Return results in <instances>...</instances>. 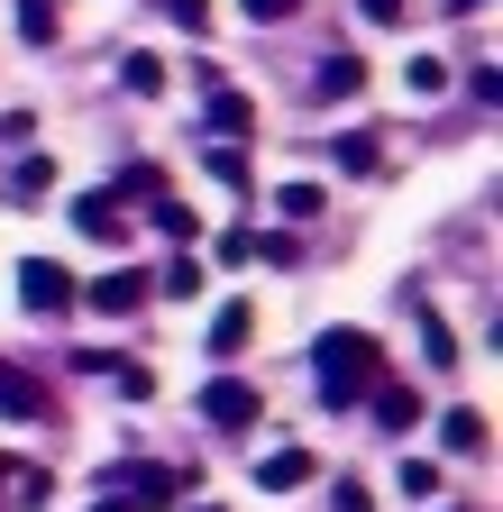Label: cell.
<instances>
[{
	"mask_svg": "<svg viewBox=\"0 0 503 512\" xmlns=\"http://www.w3.org/2000/svg\"><path fill=\"white\" fill-rule=\"evenodd\" d=\"M202 128H211V138H257V101H247V92H211Z\"/></svg>",
	"mask_w": 503,
	"mask_h": 512,
	"instance_id": "5b68a950",
	"label": "cell"
},
{
	"mask_svg": "<svg viewBox=\"0 0 503 512\" xmlns=\"http://www.w3.org/2000/svg\"><path fill=\"white\" fill-rule=\"evenodd\" d=\"M92 512H129V503H119V494H101V503H92Z\"/></svg>",
	"mask_w": 503,
	"mask_h": 512,
	"instance_id": "f1b7e54d",
	"label": "cell"
},
{
	"mask_svg": "<svg viewBox=\"0 0 503 512\" xmlns=\"http://www.w3.org/2000/svg\"><path fill=\"white\" fill-rule=\"evenodd\" d=\"M247 339H257V311H247V302H220V311H211V339H202V348H211V357H238Z\"/></svg>",
	"mask_w": 503,
	"mask_h": 512,
	"instance_id": "8992f818",
	"label": "cell"
},
{
	"mask_svg": "<svg viewBox=\"0 0 503 512\" xmlns=\"http://www.w3.org/2000/svg\"><path fill=\"white\" fill-rule=\"evenodd\" d=\"M74 229H92V238H119V211H110V192H83V202H74Z\"/></svg>",
	"mask_w": 503,
	"mask_h": 512,
	"instance_id": "9a60e30c",
	"label": "cell"
},
{
	"mask_svg": "<svg viewBox=\"0 0 503 512\" xmlns=\"http://www.w3.org/2000/svg\"><path fill=\"white\" fill-rule=\"evenodd\" d=\"M110 485H119V503H129V512H165V503L193 494V467H119Z\"/></svg>",
	"mask_w": 503,
	"mask_h": 512,
	"instance_id": "7a4b0ae2",
	"label": "cell"
},
{
	"mask_svg": "<svg viewBox=\"0 0 503 512\" xmlns=\"http://www.w3.org/2000/svg\"><path fill=\"white\" fill-rule=\"evenodd\" d=\"M0 485H10V467H0Z\"/></svg>",
	"mask_w": 503,
	"mask_h": 512,
	"instance_id": "4dcf8cb0",
	"label": "cell"
},
{
	"mask_svg": "<svg viewBox=\"0 0 503 512\" xmlns=\"http://www.w3.org/2000/svg\"><path fill=\"white\" fill-rule=\"evenodd\" d=\"M19 302H28L37 320L74 311V275H65V266H46V256H28V266H19Z\"/></svg>",
	"mask_w": 503,
	"mask_h": 512,
	"instance_id": "3957f363",
	"label": "cell"
},
{
	"mask_svg": "<svg viewBox=\"0 0 503 512\" xmlns=\"http://www.w3.org/2000/svg\"><path fill=\"white\" fill-rule=\"evenodd\" d=\"M165 10H174L183 28H202V10H211V0H165Z\"/></svg>",
	"mask_w": 503,
	"mask_h": 512,
	"instance_id": "83f0119b",
	"label": "cell"
},
{
	"mask_svg": "<svg viewBox=\"0 0 503 512\" xmlns=\"http://www.w3.org/2000/svg\"><path fill=\"white\" fill-rule=\"evenodd\" d=\"M421 348H430V366H458V339H449V320H439V311H421Z\"/></svg>",
	"mask_w": 503,
	"mask_h": 512,
	"instance_id": "2e32d148",
	"label": "cell"
},
{
	"mask_svg": "<svg viewBox=\"0 0 503 512\" xmlns=\"http://www.w3.org/2000/svg\"><path fill=\"white\" fill-rule=\"evenodd\" d=\"M375 366H385V357H375V339H366V330H330V339H321V357H311V375H321V403H330V412L366 403V394H375Z\"/></svg>",
	"mask_w": 503,
	"mask_h": 512,
	"instance_id": "6da1fadb",
	"label": "cell"
},
{
	"mask_svg": "<svg viewBox=\"0 0 503 512\" xmlns=\"http://www.w3.org/2000/svg\"><path fill=\"white\" fill-rule=\"evenodd\" d=\"M412 92H439V83H449V64H439V55H412V74H403Z\"/></svg>",
	"mask_w": 503,
	"mask_h": 512,
	"instance_id": "7402d4cb",
	"label": "cell"
},
{
	"mask_svg": "<svg viewBox=\"0 0 503 512\" xmlns=\"http://www.w3.org/2000/svg\"><path fill=\"white\" fill-rule=\"evenodd\" d=\"M28 128H37L28 110H0V147H19V138H28Z\"/></svg>",
	"mask_w": 503,
	"mask_h": 512,
	"instance_id": "484cf974",
	"label": "cell"
},
{
	"mask_svg": "<svg viewBox=\"0 0 503 512\" xmlns=\"http://www.w3.org/2000/svg\"><path fill=\"white\" fill-rule=\"evenodd\" d=\"M238 10H247V19H293L302 0H238Z\"/></svg>",
	"mask_w": 503,
	"mask_h": 512,
	"instance_id": "d4e9b609",
	"label": "cell"
},
{
	"mask_svg": "<svg viewBox=\"0 0 503 512\" xmlns=\"http://www.w3.org/2000/svg\"><path fill=\"white\" fill-rule=\"evenodd\" d=\"M339 165H348V174H366V165H375V138H366V128H357V138H339Z\"/></svg>",
	"mask_w": 503,
	"mask_h": 512,
	"instance_id": "603a6c76",
	"label": "cell"
},
{
	"mask_svg": "<svg viewBox=\"0 0 503 512\" xmlns=\"http://www.w3.org/2000/svg\"><path fill=\"white\" fill-rule=\"evenodd\" d=\"M28 412H37V384L19 366H0V421H28Z\"/></svg>",
	"mask_w": 503,
	"mask_h": 512,
	"instance_id": "8fae6325",
	"label": "cell"
},
{
	"mask_svg": "<svg viewBox=\"0 0 503 512\" xmlns=\"http://www.w3.org/2000/svg\"><path fill=\"white\" fill-rule=\"evenodd\" d=\"M330 503H339V512H375V494H366L357 476H339V494H330Z\"/></svg>",
	"mask_w": 503,
	"mask_h": 512,
	"instance_id": "cb8c5ba5",
	"label": "cell"
},
{
	"mask_svg": "<svg viewBox=\"0 0 503 512\" xmlns=\"http://www.w3.org/2000/svg\"><path fill=\"white\" fill-rule=\"evenodd\" d=\"M357 10H366L375 28H385V19H403V0H357Z\"/></svg>",
	"mask_w": 503,
	"mask_h": 512,
	"instance_id": "4316f807",
	"label": "cell"
},
{
	"mask_svg": "<svg viewBox=\"0 0 503 512\" xmlns=\"http://www.w3.org/2000/svg\"><path fill=\"white\" fill-rule=\"evenodd\" d=\"M257 485H266V494H302V485H311V448H275V458L257 467Z\"/></svg>",
	"mask_w": 503,
	"mask_h": 512,
	"instance_id": "52a82bcc",
	"label": "cell"
},
{
	"mask_svg": "<svg viewBox=\"0 0 503 512\" xmlns=\"http://www.w3.org/2000/svg\"><path fill=\"white\" fill-rule=\"evenodd\" d=\"M458 10H485V0H458Z\"/></svg>",
	"mask_w": 503,
	"mask_h": 512,
	"instance_id": "f546056e",
	"label": "cell"
},
{
	"mask_svg": "<svg viewBox=\"0 0 503 512\" xmlns=\"http://www.w3.org/2000/svg\"><path fill=\"white\" fill-rule=\"evenodd\" d=\"M156 293H174V302H193V293H202V266H193V256H174V266L156 275Z\"/></svg>",
	"mask_w": 503,
	"mask_h": 512,
	"instance_id": "e0dca14e",
	"label": "cell"
},
{
	"mask_svg": "<svg viewBox=\"0 0 503 512\" xmlns=\"http://www.w3.org/2000/svg\"><path fill=\"white\" fill-rule=\"evenodd\" d=\"M119 92H165V55H129V64H119Z\"/></svg>",
	"mask_w": 503,
	"mask_h": 512,
	"instance_id": "7c38bea8",
	"label": "cell"
},
{
	"mask_svg": "<svg viewBox=\"0 0 503 512\" xmlns=\"http://www.w3.org/2000/svg\"><path fill=\"white\" fill-rule=\"evenodd\" d=\"M439 439H449V448H458V458H476V448H485V421H476V412L458 403L449 421H439Z\"/></svg>",
	"mask_w": 503,
	"mask_h": 512,
	"instance_id": "5bb4252c",
	"label": "cell"
},
{
	"mask_svg": "<svg viewBox=\"0 0 503 512\" xmlns=\"http://www.w3.org/2000/svg\"><path fill=\"white\" fill-rule=\"evenodd\" d=\"M211 183H247V147H211Z\"/></svg>",
	"mask_w": 503,
	"mask_h": 512,
	"instance_id": "44dd1931",
	"label": "cell"
},
{
	"mask_svg": "<svg viewBox=\"0 0 503 512\" xmlns=\"http://www.w3.org/2000/svg\"><path fill=\"white\" fill-rule=\"evenodd\" d=\"M19 37H55V0H19Z\"/></svg>",
	"mask_w": 503,
	"mask_h": 512,
	"instance_id": "d6986e66",
	"label": "cell"
},
{
	"mask_svg": "<svg viewBox=\"0 0 503 512\" xmlns=\"http://www.w3.org/2000/svg\"><path fill=\"white\" fill-rule=\"evenodd\" d=\"M412 421H421V394H412V384H385V394H375V430H394V439H403Z\"/></svg>",
	"mask_w": 503,
	"mask_h": 512,
	"instance_id": "30bf717a",
	"label": "cell"
},
{
	"mask_svg": "<svg viewBox=\"0 0 503 512\" xmlns=\"http://www.w3.org/2000/svg\"><path fill=\"white\" fill-rule=\"evenodd\" d=\"M357 83H366V55H348V46H339V55L321 64V74H311V92H321V101H348Z\"/></svg>",
	"mask_w": 503,
	"mask_h": 512,
	"instance_id": "ba28073f",
	"label": "cell"
},
{
	"mask_svg": "<svg viewBox=\"0 0 503 512\" xmlns=\"http://www.w3.org/2000/svg\"><path fill=\"white\" fill-rule=\"evenodd\" d=\"M156 229H165V238H202V220L183 211V202H156Z\"/></svg>",
	"mask_w": 503,
	"mask_h": 512,
	"instance_id": "ffe728a7",
	"label": "cell"
},
{
	"mask_svg": "<svg viewBox=\"0 0 503 512\" xmlns=\"http://www.w3.org/2000/svg\"><path fill=\"white\" fill-rule=\"evenodd\" d=\"M147 293H156L147 275H92V311H138Z\"/></svg>",
	"mask_w": 503,
	"mask_h": 512,
	"instance_id": "9c48e42d",
	"label": "cell"
},
{
	"mask_svg": "<svg viewBox=\"0 0 503 512\" xmlns=\"http://www.w3.org/2000/svg\"><path fill=\"white\" fill-rule=\"evenodd\" d=\"M284 220H321V183H284Z\"/></svg>",
	"mask_w": 503,
	"mask_h": 512,
	"instance_id": "ac0fdd59",
	"label": "cell"
},
{
	"mask_svg": "<svg viewBox=\"0 0 503 512\" xmlns=\"http://www.w3.org/2000/svg\"><path fill=\"white\" fill-rule=\"evenodd\" d=\"M266 403H257V384H238V375H220V384H202V421L211 430H247Z\"/></svg>",
	"mask_w": 503,
	"mask_h": 512,
	"instance_id": "277c9868",
	"label": "cell"
},
{
	"mask_svg": "<svg viewBox=\"0 0 503 512\" xmlns=\"http://www.w3.org/2000/svg\"><path fill=\"white\" fill-rule=\"evenodd\" d=\"M46 183H55V165H46V156H28V165L10 174V202H19V211H28V202H46Z\"/></svg>",
	"mask_w": 503,
	"mask_h": 512,
	"instance_id": "4fadbf2b",
	"label": "cell"
}]
</instances>
